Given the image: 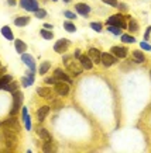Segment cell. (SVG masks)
I'll list each match as a JSON object with an SVG mask.
<instances>
[{"mask_svg": "<svg viewBox=\"0 0 151 153\" xmlns=\"http://www.w3.org/2000/svg\"><path fill=\"white\" fill-rule=\"evenodd\" d=\"M37 132H38V135H40V138H41L44 142H51L52 140L51 135H50V132H48L45 128H38Z\"/></svg>", "mask_w": 151, "mask_h": 153, "instance_id": "ac0fdd59", "label": "cell"}, {"mask_svg": "<svg viewBox=\"0 0 151 153\" xmlns=\"http://www.w3.org/2000/svg\"><path fill=\"white\" fill-rule=\"evenodd\" d=\"M74 56H75V58H79V56H80V51H79V49H76L75 53H74Z\"/></svg>", "mask_w": 151, "mask_h": 153, "instance_id": "60d3db41", "label": "cell"}, {"mask_svg": "<svg viewBox=\"0 0 151 153\" xmlns=\"http://www.w3.org/2000/svg\"><path fill=\"white\" fill-rule=\"evenodd\" d=\"M52 1H58V0H52Z\"/></svg>", "mask_w": 151, "mask_h": 153, "instance_id": "f6af8a7d", "label": "cell"}, {"mask_svg": "<svg viewBox=\"0 0 151 153\" xmlns=\"http://www.w3.org/2000/svg\"><path fill=\"white\" fill-rule=\"evenodd\" d=\"M50 68H51V62L45 60V62H43V63H41V66H40L38 72H40V74H45L48 70H50Z\"/></svg>", "mask_w": 151, "mask_h": 153, "instance_id": "484cf974", "label": "cell"}, {"mask_svg": "<svg viewBox=\"0 0 151 153\" xmlns=\"http://www.w3.org/2000/svg\"><path fill=\"white\" fill-rule=\"evenodd\" d=\"M140 45H141L143 49H146V51H151V45H150V44H147L146 41H143Z\"/></svg>", "mask_w": 151, "mask_h": 153, "instance_id": "74e56055", "label": "cell"}, {"mask_svg": "<svg viewBox=\"0 0 151 153\" xmlns=\"http://www.w3.org/2000/svg\"><path fill=\"white\" fill-rule=\"evenodd\" d=\"M55 91L59 96H68L69 94V84L66 82H57L55 83Z\"/></svg>", "mask_w": 151, "mask_h": 153, "instance_id": "ba28073f", "label": "cell"}, {"mask_svg": "<svg viewBox=\"0 0 151 153\" xmlns=\"http://www.w3.org/2000/svg\"><path fill=\"white\" fill-rule=\"evenodd\" d=\"M112 53H113L116 58H126V55H127V49L124 47H113L112 48Z\"/></svg>", "mask_w": 151, "mask_h": 153, "instance_id": "5bb4252c", "label": "cell"}, {"mask_svg": "<svg viewBox=\"0 0 151 153\" xmlns=\"http://www.w3.org/2000/svg\"><path fill=\"white\" fill-rule=\"evenodd\" d=\"M17 87H19V83H16V82H10L7 86H5V90L6 91H14V90H17Z\"/></svg>", "mask_w": 151, "mask_h": 153, "instance_id": "4dcf8cb0", "label": "cell"}, {"mask_svg": "<svg viewBox=\"0 0 151 153\" xmlns=\"http://www.w3.org/2000/svg\"><path fill=\"white\" fill-rule=\"evenodd\" d=\"M37 93H38V96H41V97H44V98H52L54 91H51V90L47 87H38Z\"/></svg>", "mask_w": 151, "mask_h": 153, "instance_id": "d6986e66", "label": "cell"}, {"mask_svg": "<svg viewBox=\"0 0 151 153\" xmlns=\"http://www.w3.org/2000/svg\"><path fill=\"white\" fill-rule=\"evenodd\" d=\"M20 6L26 9L27 11H37L38 1L37 0H20Z\"/></svg>", "mask_w": 151, "mask_h": 153, "instance_id": "8992f818", "label": "cell"}, {"mask_svg": "<svg viewBox=\"0 0 151 153\" xmlns=\"http://www.w3.org/2000/svg\"><path fill=\"white\" fill-rule=\"evenodd\" d=\"M6 140V146L10 149H14L17 146V135H9V136H5Z\"/></svg>", "mask_w": 151, "mask_h": 153, "instance_id": "2e32d148", "label": "cell"}, {"mask_svg": "<svg viewBox=\"0 0 151 153\" xmlns=\"http://www.w3.org/2000/svg\"><path fill=\"white\" fill-rule=\"evenodd\" d=\"M64 1H65V3H69V1H71V0H64Z\"/></svg>", "mask_w": 151, "mask_h": 153, "instance_id": "ee69618b", "label": "cell"}, {"mask_svg": "<svg viewBox=\"0 0 151 153\" xmlns=\"http://www.w3.org/2000/svg\"><path fill=\"white\" fill-rule=\"evenodd\" d=\"M71 45V42L68 41V39H58L57 42H55V45H54V51L58 52V53H64V52L68 49V47Z\"/></svg>", "mask_w": 151, "mask_h": 153, "instance_id": "52a82bcc", "label": "cell"}, {"mask_svg": "<svg viewBox=\"0 0 151 153\" xmlns=\"http://www.w3.org/2000/svg\"><path fill=\"white\" fill-rule=\"evenodd\" d=\"M40 35H41L44 39H52V38H54V34H52L50 30H45V28H43V30L40 31Z\"/></svg>", "mask_w": 151, "mask_h": 153, "instance_id": "f1b7e54d", "label": "cell"}, {"mask_svg": "<svg viewBox=\"0 0 151 153\" xmlns=\"http://www.w3.org/2000/svg\"><path fill=\"white\" fill-rule=\"evenodd\" d=\"M7 3H9L10 6H16V0H9Z\"/></svg>", "mask_w": 151, "mask_h": 153, "instance_id": "7bdbcfd3", "label": "cell"}, {"mask_svg": "<svg viewBox=\"0 0 151 153\" xmlns=\"http://www.w3.org/2000/svg\"><path fill=\"white\" fill-rule=\"evenodd\" d=\"M75 9L82 17H88L90 13V7L88 4H85V3H78V4L75 6Z\"/></svg>", "mask_w": 151, "mask_h": 153, "instance_id": "8fae6325", "label": "cell"}, {"mask_svg": "<svg viewBox=\"0 0 151 153\" xmlns=\"http://www.w3.org/2000/svg\"><path fill=\"white\" fill-rule=\"evenodd\" d=\"M90 28L95 30L96 33H100V31H102V24L100 23H90Z\"/></svg>", "mask_w": 151, "mask_h": 153, "instance_id": "e575fe53", "label": "cell"}, {"mask_svg": "<svg viewBox=\"0 0 151 153\" xmlns=\"http://www.w3.org/2000/svg\"><path fill=\"white\" fill-rule=\"evenodd\" d=\"M62 62L65 63L66 68L71 70L74 74H80V73H82V70H83L82 65H80V63H78L76 60L71 59V56H64V58H62Z\"/></svg>", "mask_w": 151, "mask_h": 153, "instance_id": "7a4b0ae2", "label": "cell"}, {"mask_svg": "<svg viewBox=\"0 0 151 153\" xmlns=\"http://www.w3.org/2000/svg\"><path fill=\"white\" fill-rule=\"evenodd\" d=\"M45 82H47L48 84H55L58 80H57V77H48V79H45Z\"/></svg>", "mask_w": 151, "mask_h": 153, "instance_id": "f35d334b", "label": "cell"}, {"mask_svg": "<svg viewBox=\"0 0 151 153\" xmlns=\"http://www.w3.org/2000/svg\"><path fill=\"white\" fill-rule=\"evenodd\" d=\"M43 150H44V152H54V150H55V148H54V143H52V140H51V142H45Z\"/></svg>", "mask_w": 151, "mask_h": 153, "instance_id": "d6a6232c", "label": "cell"}, {"mask_svg": "<svg viewBox=\"0 0 151 153\" xmlns=\"http://www.w3.org/2000/svg\"><path fill=\"white\" fill-rule=\"evenodd\" d=\"M23 93L19 91V90H14L13 91V108H11V115H16L17 112L20 111V107H21V102H23Z\"/></svg>", "mask_w": 151, "mask_h": 153, "instance_id": "3957f363", "label": "cell"}, {"mask_svg": "<svg viewBox=\"0 0 151 153\" xmlns=\"http://www.w3.org/2000/svg\"><path fill=\"white\" fill-rule=\"evenodd\" d=\"M150 33H151V27H148L146 31V35H144V41H147V39L150 38Z\"/></svg>", "mask_w": 151, "mask_h": 153, "instance_id": "ab89813d", "label": "cell"}, {"mask_svg": "<svg viewBox=\"0 0 151 153\" xmlns=\"http://www.w3.org/2000/svg\"><path fill=\"white\" fill-rule=\"evenodd\" d=\"M120 37H122V42H124V44H134V42H136V38L133 37V35H127V34H122Z\"/></svg>", "mask_w": 151, "mask_h": 153, "instance_id": "4316f807", "label": "cell"}, {"mask_svg": "<svg viewBox=\"0 0 151 153\" xmlns=\"http://www.w3.org/2000/svg\"><path fill=\"white\" fill-rule=\"evenodd\" d=\"M2 34H3V37H5L6 39H9V41H13V39H14L13 31H11V28H9V27H3V28H2Z\"/></svg>", "mask_w": 151, "mask_h": 153, "instance_id": "603a6c76", "label": "cell"}, {"mask_svg": "<svg viewBox=\"0 0 151 153\" xmlns=\"http://www.w3.org/2000/svg\"><path fill=\"white\" fill-rule=\"evenodd\" d=\"M127 28L131 31V33H137L138 31V25H137V21L136 20H133V19H130V21H128V25H127Z\"/></svg>", "mask_w": 151, "mask_h": 153, "instance_id": "f546056e", "label": "cell"}, {"mask_svg": "<svg viewBox=\"0 0 151 153\" xmlns=\"http://www.w3.org/2000/svg\"><path fill=\"white\" fill-rule=\"evenodd\" d=\"M0 129H2V134L3 136H9V135H19L20 131V125H19V121L14 118H10V120L5 121L0 124Z\"/></svg>", "mask_w": 151, "mask_h": 153, "instance_id": "6da1fadb", "label": "cell"}, {"mask_svg": "<svg viewBox=\"0 0 151 153\" xmlns=\"http://www.w3.org/2000/svg\"><path fill=\"white\" fill-rule=\"evenodd\" d=\"M116 60H117V58L113 55V53H109V52H102V56H100V62L103 63L106 68H109V66H112L116 63Z\"/></svg>", "mask_w": 151, "mask_h": 153, "instance_id": "5b68a950", "label": "cell"}, {"mask_svg": "<svg viewBox=\"0 0 151 153\" xmlns=\"http://www.w3.org/2000/svg\"><path fill=\"white\" fill-rule=\"evenodd\" d=\"M107 24L109 25H114V27H119L124 30V28H127V24H126V20L123 17L122 14H114L112 17H109L107 19Z\"/></svg>", "mask_w": 151, "mask_h": 153, "instance_id": "277c9868", "label": "cell"}, {"mask_svg": "<svg viewBox=\"0 0 151 153\" xmlns=\"http://www.w3.org/2000/svg\"><path fill=\"white\" fill-rule=\"evenodd\" d=\"M21 60L29 66L30 70H33V72L35 70V60H34V58L31 55H29V53H26V52H24V53H21Z\"/></svg>", "mask_w": 151, "mask_h": 153, "instance_id": "9c48e42d", "label": "cell"}, {"mask_svg": "<svg viewBox=\"0 0 151 153\" xmlns=\"http://www.w3.org/2000/svg\"><path fill=\"white\" fill-rule=\"evenodd\" d=\"M64 14H65L66 19H69V20L76 19V14H75V13H72V11H69V10H65V11H64Z\"/></svg>", "mask_w": 151, "mask_h": 153, "instance_id": "d590c367", "label": "cell"}, {"mask_svg": "<svg viewBox=\"0 0 151 153\" xmlns=\"http://www.w3.org/2000/svg\"><path fill=\"white\" fill-rule=\"evenodd\" d=\"M13 82V77L10 74H5V76H0V88H5V86Z\"/></svg>", "mask_w": 151, "mask_h": 153, "instance_id": "cb8c5ba5", "label": "cell"}, {"mask_svg": "<svg viewBox=\"0 0 151 153\" xmlns=\"http://www.w3.org/2000/svg\"><path fill=\"white\" fill-rule=\"evenodd\" d=\"M30 23V17H19L14 20V24L17 27H26Z\"/></svg>", "mask_w": 151, "mask_h": 153, "instance_id": "d4e9b609", "label": "cell"}, {"mask_svg": "<svg viewBox=\"0 0 151 153\" xmlns=\"http://www.w3.org/2000/svg\"><path fill=\"white\" fill-rule=\"evenodd\" d=\"M100 56H102V52L96 48H90L89 49V58L92 59L93 63H99L100 62Z\"/></svg>", "mask_w": 151, "mask_h": 153, "instance_id": "4fadbf2b", "label": "cell"}, {"mask_svg": "<svg viewBox=\"0 0 151 153\" xmlns=\"http://www.w3.org/2000/svg\"><path fill=\"white\" fill-rule=\"evenodd\" d=\"M33 83H34V72L29 69V73H27V76L21 79V84H23L24 87H29V86H31Z\"/></svg>", "mask_w": 151, "mask_h": 153, "instance_id": "9a60e30c", "label": "cell"}, {"mask_svg": "<svg viewBox=\"0 0 151 153\" xmlns=\"http://www.w3.org/2000/svg\"><path fill=\"white\" fill-rule=\"evenodd\" d=\"M133 60L137 62V63H143L146 60V56L141 51H133Z\"/></svg>", "mask_w": 151, "mask_h": 153, "instance_id": "7402d4cb", "label": "cell"}, {"mask_svg": "<svg viewBox=\"0 0 151 153\" xmlns=\"http://www.w3.org/2000/svg\"><path fill=\"white\" fill-rule=\"evenodd\" d=\"M107 31L109 33H112V34H114V35H122V28L114 27V25H109Z\"/></svg>", "mask_w": 151, "mask_h": 153, "instance_id": "1f68e13d", "label": "cell"}, {"mask_svg": "<svg viewBox=\"0 0 151 153\" xmlns=\"http://www.w3.org/2000/svg\"><path fill=\"white\" fill-rule=\"evenodd\" d=\"M48 112H50V107H48V105L41 107V108H40V110L37 111V118H38V121H40V122H43V121L47 118Z\"/></svg>", "mask_w": 151, "mask_h": 153, "instance_id": "e0dca14e", "label": "cell"}, {"mask_svg": "<svg viewBox=\"0 0 151 153\" xmlns=\"http://www.w3.org/2000/svg\"><path fill=\"white\" fill-rule=\"evenodd\" d=\"M64 28H65V31H68V33H75L76 31L75 24L72 23V21H65L64 23Z\"/></svg>", "mask_w": 151, "mask_h": 153, "instance_id": "83f0119b", "label": "cell"}, {"mask_svg": "<svg viewBox=\"0 0 151 153\" xmlns=\"http://www.w3.org/2000/svg\"><path fill=\"white\" fill-rule=\"evenodd\" d=\"M54 77H57V79L62 80V82H66L68 84H71V83H72L71 77H69L68 74L64 73V72H62L61 69H55V70H54Z\"/></svg>", "mask_w": 151, "mask_h": 153, "instance_id": "7c38bea8", "label": "cell"}, {"mask_svg": "<svg viewBox=\"0 0 151 153\" xmlns=\"http://www.w3.org/2000/svg\"><path fill=\"white\" fill-rule=\"evenodd\" d=\"M14 47H16V51L19 52V53H24V52L27 51V45H26V42L20 41V39H16L14 41Z\"/></svg>", "mask_w": 151, "mask_h": 153, "instance_id": "ffe728a7", "label": "cell"}, {"mask_svg": "<svg viewBox=\"0 0 151 153\" xmlns=\"http://www.w3.org/2000/svg\"><path fill=\"white\" fill-rule=\"evenodd\" d=\"M79 62H80V65H82V68L86 70H90L93 68V62H92V59L89 58V55H80Z\"/></svg>", "mask_w": 151, "mask_h": 153, "instance_id": "30bf717a", "label": "cell"}, {"mask_svg": "<svg viewBox=\"0 0 151 153\" xmlns=\"http://www.w3.org/2000/svg\"><path fill=\"white\" fill-rule=\"evenodd\" d=\"M23 120H24V124H26V129L31 131V121H30L29 111H27V108H26V107H23Z\"/></svg>", "mask_w": 151, "mask_h": 153, "instance_id": "44dd1931", "label": "cell"}, {"mask_svg": "<svg viewBox=\"0 0 151 153\" xmlns=\"http://www.w3.org/2000/svg\"><path fill=\"white\" fill-rule=\"evenodd\" d=\"M44 28H45V30H51L52 24H44Z\"/></svg>", "mask_w": 151, "mask_h": 153, "instance_id": "b9f144b4", "label": "cell"}, {"mask_svg": "<svg viewBox=\"0 0 151 153\" xmlns=\"http://www.w3.org/2000/svg\"><path fill=\"white\" fill-rule=\"evenodd\" d=\"M103 3H106V4L109 6H112V7H117L119 3H117V0H102Z\"/></svg>", "mask_w": 151, "mask_h": 153, "instance_id": "8d00e7d4", "label": "cell"}, {"mask_svg": "<svg viewBox=\"0 0 151 153\" xmlns=\"http://www.w3.org/2000/svg\"><path fill=\"white\" fill-rule=\"evenodd\" d=\"M34 13H35V17H37V19H44V17L47 16V11L43 9H38L37 11H34Z\"/></svg>", "mask_w": 151, "mask_h": 153, "instance_id": "836d02e7", "label": "cell"}]
</instances>
